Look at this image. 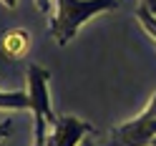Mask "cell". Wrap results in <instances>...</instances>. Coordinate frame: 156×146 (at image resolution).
Returning a JSON list of instances; mask_svg holds the SVG:
<instances>
[{"label": "cell", "mask_w": 156, "mask_h": 146, "mask_svg": "<svg viewBox=\"0 0 156 146\" xmlns=\"http://www.w3.org/2000/svg\"><path fill=\"white\" fill-rule=\"evenodd\" d=\"M121 0H55V13L51 18V35L58 45H68L86 20L98 13L119 8Z\"/></svg>", "instance_id": "1"}, {"label": "cell", "mask_w": 156, "mask_h": 146, "mask_svg": "<svg viewBox=\"0 0 156 146\" xmlns=\"http://www.w3.org/2000/svg\"><path fill=\"white\" fill-rule=\"evenodd\" d=\"M156 139V93L139 119L123 126H116L111 131V146H151Z\"/></svg>", "instance_id": "2"}, {"label": "cell", "mask_w": 156, "mask_h": 146, "mask_svg": "<svg viewBox=\"0 0 156 146\" xmlns=\"http://www.w3.org/2000/svg\"><path fill=\"white\" fill-rule=\"evenodd\" d=\"M48 78L51 73L41 66H28V96H30V111L33 116H43L48 123L55 126V113L51 109V93H48Z\"/></svg>", "instance_id": "3"}, {"label": "cell", "mask_w": 156, "mask_h": 146, "mask_svg": "<svg viewBox=\"0 0 156 146\" xmlns=\"http://www.w3.org/2000/svg\"><path fill=\"white\" fill-rule=\"evenodd\" d=\"M88 134H93L91 123L76 119V116H63L55 121V126H51L48 146H78Z\"/></svg>", "instance_id": "4"}, {"label": "cell", "mask_w": 156, "mask_h": 146, "mask_svg": "<svg viewBox=\"0 0 156 146\" xmlns=\"http://www.w3.org/2000/svg\"><path fill=\"white\" fill-rule=\"evenodd\" d=\"M30 33L25 30V28H10V30H5L3 38H0V53L3 58L8 61H20V58L28 55L30 51Z\"/></svg>", "instance_id": "5"}, {"label": "cell", "mask_w": 156, "mask_h": 146, "mask_svg": "<svg viewBox=\"0 0 156 146\" xmlns=\"http://www.w3.org/2000/svg\"><path fill=\"white\" fill-rule=\"evenodd\" d=\"M0 109L13 111H30V96L28 91H0Z\"/></svg>", "instance_id": "6"}, {"label": "cell", "mask_w": 156, "mask_h": 146, "mask_svg": "<svg viewBox=\"0 0 156 146\" xmlns=\"http://www.w3.org/2000/svg\"><path fill=\"white\" fill-rule=\"evenodd\" d=\"M136 18H139V23L144 25V30L149 33V38L156 43V13H151L146 5H139V10H136Z\"/></svg>", "instance_id": "7"}, {"label": "cell", "mask_w": 156, "mask_h": 146, "mask_svg": "<svg viewBox=\"0 0 156 146\" xmlns=\"http://www.w3.org/2000/svg\"><path fill=\"white\" fill-rule=\"evenodd\" d=\"M10 131H13V123H10V121H3V123H0V141H5L8 136H10Z\"/></svg>", "instance_id": "8"}, {"label": "cell", "mask_w": 156, "mask_h": 146, "mask_svg": "<svg viewBox=\"0 0 156 146\" xmlns=\"http://www.w3.org/2000/svg\"><path fill=\"white\" fill-rule=\"evenodd\" d=\"M33 3L41 13H51V0H33Z\"/></svg>", "instance_id": "9"}, {"label": "cell", "mask_w": 156, "mask_h": 146, "mask_svg": "<svg viewBox=\"0 0 156 146\" xmlns=\"http://www.w3.org/2000/svg\"><path fill=\"white\" fill-rule=\"evenodd\" d=\"M141 5H146L151 13H156V0H141Z\"/></svg>", "instance_id": "10"}, {"label": "cell", "mask_w": 156, "mask_h": 146, "mask_svg": "<svg viewBox=\"0 0 156 146\" xmlns=\"http://www.w3.org/2000/svg\"><path fill=\"white\" fill-rule=\"evenodd\" d=\"M0 5H5V8H10V10H13V8L18 5V0H0Z\"/></svg>", "instance_id": "11"}, {"label": "cell", "mask_w": 156, "mask_h": 146, "mask_svg": "<svg viewBox=\"0 0 156 146\" xmlns=\"http://www.w3.org/2000/svg\"><path fill=\"white\" fill-rule=\"evenodd\" d=\"M78 146H96V144H93L91 139H83V141H81V144H78Z\"/></svg>", "instance_id": "12"}, {"label": "cell", "mask_w": 156, "mask_h": 146, "mask_svg": "<svg viewBox=\"0 0 156 146\" xmlns=\"http://www.w3.org/2000/svg\"><path fill=\"white\" fill-rule=\"evenodd\" d=\"M151 146H156V139H154V141H151Z\"/></svg>", "instance_id": "13"}]
</instances>
